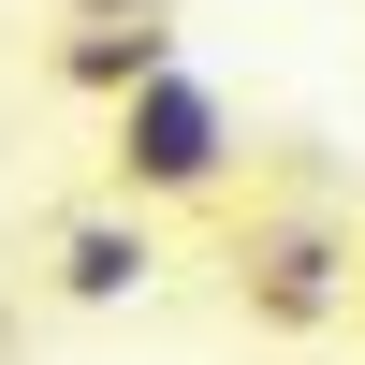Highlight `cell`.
Wrapping results in <instances>:
<instances>
[{"label":"cell","mask_w":365,"mask_h":365,"mask_svg":"<svg viewBox=\"0 0 365 365\" xmlns=\"http://www.w3.org/2000/svg\"><path fill=\"white\" fill-rule=\"evenodd\" d=\"M351 234L336 220H249L234 234V292H249V322H278V336H307V322L351 307Z\"/></svg>","instance_id":"2"},{"label":"cell","mask_w":365,"mask_h":365,"mask_svg":"<svg viewBox=\"0 0 365 365\" xmlns=\"http://www.w3.org/2000/svg\"><path fill=\"white\" fill-rule=\"evenodd\" d=\"M44 278H58V307H132L161 278V249H146V220H58Z\"/></svg>","instance_id":"4"},{"label":"cell","mask_w":365,"mask_h":365,"mask_svg":"<svg viewBox=\"0 0 365 365\" xmlns=\"http://www.w3.org/2000/svg\"><path fill=\"white\" fill-rule=\"evenodd\" d=\"M103 161H117L132 205H220L234 190V103L190 73V58H161L132 103H103Z\"/></svg>","instance_id":"1"},{"label":"cell","mask_w":365,"mask_h":365,"mask_svg":"<svg viewBox=\"0 0 365 365\" xmlns=\"http://www.w3.org/2000/svg\"><path fill=\"white\" fill-rule=\"evenodd\" d=\"M161 58H175V15H161V0H88V15L58 29V88H88V103H132Z\"/></svg>","instance_id":"3"}]
</instances>
